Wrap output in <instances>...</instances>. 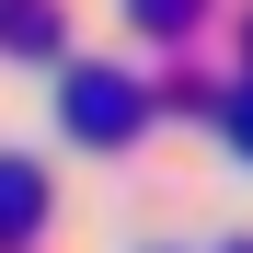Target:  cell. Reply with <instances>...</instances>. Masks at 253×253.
<instances>
[{
	"label": "cell",
	"instance_id": "1",
	"mask_svg": "<svg viewBox=\"0 0 253 253\" xmlns=\"http://www.w3.org/2000/svg\"><path fill=\"white\" fill-rule=\"evenodd\" d=\"M58 115H69V138H92V150H138V138H150V92H138L115 58H104V69H69V81H58Z\"/></svg>",
	"mask_w": 253,
	"mask_h": 253
},
{
	"label": "cell",
	"instance_id": "2",
	"mask_svg": "<svg viewBox=\"0 0 253 253\" xmlns=\"http://www.w3.org/2000/svg\"><path fill=\"white\" fill-rule=\"evenodd\" d=\"M35 230H46V173L0 161V242H35Z\"/></svg>",
	"mask_w": 253,
	"mask_h": 253
},
{
	"label": "cell",
	"instance_id": "3",
	"mask_svg": "<svg viewBox=\"0 0 253 253\" xmlns=\"http://www.w3.org/2000/svg\"><path fill=\"white\" fill-rule=\"evenodd\" d=\"M0 35H12V46H35V58H46V46H58V12H46V0H23V12H12V0H0Z\"/></svg>",
	"mask_w": 253,
	"mask_h": 253
},
{
	"label": "cell",
	"instance_id": "4",
	"mask_svg": "<svg viewBox=\"0 0 253 253\" xmlns=\"http://www.w3.org/2000/svg\"><path fill=\"white\" fill-rule=\"evenodd\" d=\"M138 12H150L161 35H173V23H196V12H207V0H138Z\"/></svg>",
	"mask_w": 253,
	"mask_h": 253
},
{
	"label": "cell",
	"instance_id": "5",
	"mask_svg": "<svg viewBox=\"0 0 253 253\" xmlns=\"http://www.w3.org/2000/svg\"><path fill=\"white\" fill-rule=\"evenodd\" d=\"M230 138H242V161H253V81L230 92Z\"/></svg>",
	"mask_w": 253,
	"mask_h": 253
},
{
	"label": "cell",
	"instance_id": "6",
	"mask_svg": "<svg viewBox=\"0 0 253 253\" xmlns=\"http://www.w3.org/2000/svg\"><path fill=\"white\" fill-rule=\"evenodd\" d=\"M242 46H253V23H242Z\"/></svg>",
	"mask_w": 253,
	"mask_h": 253
},
{
	"label": "cell",
	"instance_id": "7",
	"mask_svg": "<svg viewBox=\"0 0 253 253\" xmlns=\"http://www.w3.org/2000/svg\"><path fill=\"white\" fill-rule=\"evenodd\" d=\"M230 253H253V242H230Z\"/></svg>",
	"mask_w": 253,
	"mask_h": 253
}]
</instances>
